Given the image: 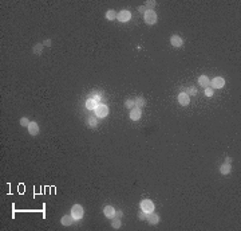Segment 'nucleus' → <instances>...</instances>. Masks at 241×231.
<instances>
[{
	"label": "nucleus",
	"mask_w": 241,
	"mask_h": 231,
	"mask_svg": "<svg viewBox=\"0 0 241 231\" xmlns=\"http://www.w3.org/2000/svg\"><path fill=\"white\" fill-rule=\"evenodd\" d=\"M43 44H44V46H47V47H50V46H51V40H50V39L44 40V42H43Z\"/></svg>",
	"instance_id": "c756f323"
},
{
	"label": "nucleus",
	"mask_w": 241,
	"mask_h": 231,
	"mask_svg": "<svg viewBox=\"0 0 241 231\" xmlns=\"http://www.w3.org/2000/svg\"><path fill=\"white\" fill-rule=\"evenodd\" d=\"M143 20H145L146 24H155L157 23V13H155L154 10H147L145 13H143Z\"/></svg>",
	"instance_id": "f257e3e1"
},
{
	"label": "nucleus",
	"mask_w": 241,
	"mask_h": 231,
	"mask_svg": "<svg viewBox=\"0 0 241 231\" xmlns=\"http://www.w3.org/2000/svg\"><path fill=\"white\" fill-rule=\"evenodd\" d=\"M225 163H226V164H231V163H232V159H231V157H226V159H225Z\"/></svg>",
	"instance_id": "2f4dec72"
},
{
	"label": "nucleus",
	"mask_w": 241,
	"mask_h": 231,
	"mask_svg": "<svg viewBox=\"0 0 241 231\" xmlns=\"http://www.w3.org/2000/svg\"><path fill=\"white\" fill-rule=\"evenodd\" d=\"M185 93L188 94V95H189V94H193V95H196V94H197V89H196L194 86H190V87H188V89L185 90Z\"/></svg>",
	"instance_id": "5701e85b"
},
{
	"label": "nucleus",
	"mask_w": 241,
	"mask_h": 231,
	"mask_svg": "<svg viewBox=\"0 0 241 231\" xmlns=\"http://www.w3.org/2000/svg\"><path fill=\"white\" fill-rule=\"evenodd\" d=\"M205 95H206V97H212V95H213V89H212L210 86L205 87Z\"/></svg>",
	"instance_id": "393cba45"
},
{
	"label": "nucleus",
	"mask_w": 241,
	"mask_h": 231,
	"mask_svg": "<svg viewBox=\"0 0 241 231\" xmlns=\"http://www.w3.org/2000/svg\"><path fill=\"white\" fill-rule=\"evenodd\" d=\"M198 84L201 85L202 87H208L209 84H210V79H209L206 75H200V77H198Z\"/></svg>",
	"instance_id": "4468645a"
},
{
	"label": "nucleus",
	"mask_w": 241,
	"mask_h": 231,
	"mask_svg": "<svg viewBox=\"0 0 241 231\" xmlns=\"http://www.w3.org/2000/svg\"><path fill=\"white\" fill-rule=\"evenodd\" d=\"M96 106H98V102L94 101L93 98H89V100L86 101V107L87 109H90V110H95Z\"/></svg>",
	"instance_id": "2eb2a0df"
},
{
	"label": "nucleus",
	"mask_w": 241,
	"mask_h": 231,
	"mask_svg": "<svg viewBox=\"0 0 241 231\" xmlns=\"http://www.w3.org/2000/svg\"><path fill=\"white\" fill-rule=\"evenodd\" d=\"M20 125H22V126H27V128H28V125H30L28 118H27V117H22V118H20Z\"/></svg>",
	"instance_id": "b1692460"
},
{
	"label": "nucleus",
	"mask_w": 241,
	"mask_h": 231,
	"mask_svg": "<svg viewBox=\"0 0 241 231\" xmlns=\"http://www.w3.org/2000/svg\"><path fill=\"white\" fill-rule=\"evenodd\" d=\"M93 100L96 101V102H99V100H101V95H99V94H95V95L93 97Z\"/></svg>",
	"instance_id": "7c9ffc66"
},
{
	"label": "nucleus",
	"mask_w": 241,
	"mask_h": 231,
	"mask_svg": "<svg viewBox=\"0 0 241 231\" xmlns=\"http://www.w3.org/2000/svg\"><path fill=\"white\" fill-rule=\"evenodd\" d=\"M109 114V107L105 104H98V106L95 107V116L98 118H105Z\"/></svg>",
	"instance_id": "7ed1b4c3"
},
{
	"label": "nucleus",
	"mask_w": 241,
	"mask_h": 231,
	"mask_svg": "<svg viewBox=\"0 0 241 231\" xmlns=\"http://www.w3.org/2000/svg\"><path fill=\"white\" fill-rule=\"evenodd\" d=\"M225 85V79L222 77H216L213 78V79L210 81V84H209V86L214 90V89H221V87H224Z\"/></svg>",
	"instance_id": "39448f33"
},
{
	"label": "nucleus",
	"mask_w": 241,
	"mask_h": 231,
	"mask_svg": "<svg viewBox=\"0 0 241 231\" xmlns=\"http://www.w3.org/2000/svg\"><path fill=\"white\" fill-rule=\"evenodd\" d=\"M178 102H180V105H182V106H188V105L190 104V98H189V95L185 93V91H182V93L178 94Z\"/></svg>",
	"instance_id": "1a4fd4ad"
},
{
	"label": "nucleus",
	"mask_w": 241,
	"mask_h": 231,
	"mask_svg": "<svg viewBox=\"0 0 241 231\" xmlns=\"http://www.w3.org/2000/svg\"><path fill=\"white\" fill-rule=\"evenodd\" d=\"M71 215L75 220H79V219L83 218L85 215V211H83V207L80 204H74L73 208H71Z\"/></svg>",
	"instance_id": "f03ea898"
},
{
	"label": "nucleus",
	"mask_w": 241,
	"mask_h": 231,
	"mask_svg": "<svg viewBox=\"0 0 241 231\" xmlns=\"http://www.w3.org/2000/svg\"><path fill=\"white\" fill-rule=\"evenodd\" d=\"M155 1L154 0H147V1H146V4H145V7H155Z\"/></svg>",
	"instance_id": "bb28decb"
},
{
	"label": "nucleus",
	"mask_w": 241,
	"mask_h": 231,
	"mask_svg": "<svg viewBox=\"0 0 241 231\" xmlns=\"http://www.w3.org/2000/svg\"><path fill=\"white\" fill-rule=\"evenodd\" d=\"M106 19H109V20H114V19H117V12H115L114 10L107 11V12H106Z\"/></svg>",
	"instance_id": "6ab92c4d"
},
{
	"label": "nucleus",
	"mask_w": 241,
	"mask_h": 231,
	"mask_svg": "<svg viewBox=\"0 0 241 231\" xmlns=\"http://www.w3.org/2000/svg\"><path fill=\"white\" fill-rule=\"evenodd\" d=\"M136 106V104H134V100H126L125 101V107H127V109H130V110H131L133 107Z\"/></svg>",
	"instance_id": "412c9836"
},
{
	"label": "nucleus",
	"mask_w": 241,
	"mask_h": 231,
	"mask_svg": "<svg viewBox=\"0 0 241 231\" xmlns=\"http://www.w3.org/2000/svg\"><path fill=\"white\" fill-rule=\"evenodd\" d=\"M43 46L44 44H40V43L35 44V47H34V53H36L38 55H40V54H42V50H43Z\"/></svg>",
	"instance_id": "4be33fe9"
},
{
	"label": "nucleus",
	"mask_w": 241,
	"mask_h": 231,
	"mask_svg": "<svg viewBox=\"0 0 241 231\" xmlns=\"http://www.w3.org/2000/svg\"><path fill=\"white\" fill-rule=\"evenodd\" d=\"M170 43H172L173 47H181L182 44H184V40H182V38L178 37V35H173V37L170 38Z\"/></svg>",
	"instance_id": "f8f14e48"
},
{
	"label": "nucleus",
	"mask_w": 241,
	"mask_h": 231,
	"mask_svg": "<svg viewBox=\"0 0 241 231\" xmlns=\"http://www.w3.org/2000/svg\"><path fill=\"white\" fill-rule=\"evenodd\" d=\"M74 220H75V219L73 218V215H64V216H62V219H60V223H62L63 226H71L74 223Z\"/></svg>",
	"instance_id": "ddd939ff"
},
{
	"label": "nucleus",
	"mask_w": 241,
	"mask_h": 231,
	"mask_svg": "<svg viewBox=\"0 0 241 231\" xmlns=\"http://www.w3.org/2000/svg\"><path fill=\"white\" fill-rule=\"evenodd\" d=\"M138 11H139V12H141V13H145L147 10H146V7H145V6H141V7H139V8H138Z\"/></svg>",
	"instance_id": "c85d7f7f"
},
{
	"label": "nucleus",
	"mask_w": 241,
	"mask_h": 231,
	"mask_svg": "<svg viewBox=\"0 0 241 231\" xmlns=\"http://www.w3.org/2000/svg\"><path fill=\"white\" fill-rule=\"evenodd\" d=\"M139 206H141V210H142V211H145L146 214H149V212H153V211L155 210L154 203H153L152 200H149V199H145V200H142L141 203H139Z\"/></svg>",
	"instance_id": "20e7f679"
},
{
	"label": "nucleus",
	"mask_w": 241,
	"mask_h": 231,
	"mask_svg": "<svg viewBox=\"0 0 241 231\" xmlns=\"http://www.w3.org/2000/svg\"><path fill=\"white\" fill-rule=\"evenodd\" d=\"M122 215H123V212L122 211H115V215H114V218H122Z\"/></svg>",
	"instance_id": "cd10ccee"
},
{
	"label": "nucleus",
	"mask_w": 241,
	"mask_h": 231,
	"mask_svg": "<svg viewBox=\"0 0 241 231\" xmlns=\"http://www.w3.org/2000/svg\"><path fill=\"white\" fill-rule=\"evenodd\" d=\"M87 125L94 129V128L98 125V117H89L87 118Z\"/></svg>",
	"instance_id": "f3484780"
},
{
	"label": "nucleus",
	"mask_w": 241,
	"mask_h": 231,
	"mask_svg": "<svg viewBox=\"0 0 241 231\" xmlns=\"http://www.w3.org/2000/svg\"><path fill=\"white\" fill-rule=\"evenodd\" d=\"M117 19H118L119 22H122V23H126V22H129V20L131 19V12L127 10H122L121 12L117 13Z\"/></svg>",
	"instance_id": "423d86ee"
},
{
	"label": "nucleus",
	"mask_w": 241,
	"mask_h": 231,
	"mask_svg": "<svg viewBox=\"0 0 241 231\" xmlns=\"http://www.w3.org/2000/svg\"><path fill=\"white\" fill-rule=\"evenodd\" d=\"M138 219L139 220H146V212L141 210V211L138 212Z\"/></svg>",
	"instance_id": "a878e982"
},
{
	"label": "nucleus",
	"mask_w": 241,
	"mask_h": 231,
	"mask_svg": "<svg viewBox=\"0 0 241 231\" xmlns=\"http://www.w3.org/2000/svg\"><path fill=\"white\" fill-rule=\"evenodd\" d=\"M141 117H142V110H141V107L134 106L131 110H130V118H131L133 121H138Z\"/></svg>",
	"instance_id": "0eeeda50"
},
{
	"label": "nucleus",
	"mask_w": 241,
	"mask_h": 231,
	"mask_svg": "<svg viewBox=\"0 0 241 231\" xmlns=\"http://www.w3.org/2000/svg\"><path fill=\"white\" fill-rule=\"evenodd\" d=\"M134 104H136L137 107H143L146 104V101H145V98H142V97H137V98H134Z\"/></svg>",
	"instance_id": "a211bd4d"
},
{
	"label": "nucleus",
	"mask_w": 241,
	"mask_h": 231,
	"mask_svg": "<svg viewBox=\"0 0 241 231\" xmlns=\"http://www.w3.org/2000/svg\"><path fill=\"white\" fill-rule=\"evenodd\" d=\"M111 226H112V228H115V230L121 228V226H122V223H121V219H119V218H112Z\"/></svg>",
	"instance_id": "aec40b11"
},
{
	"label": "nucleus",
	"mask_w": 241,
	"mask_h": 231,
	"mask_svg": "<svg viewBox=\"0 0 241 231\" xmlns=\"http://www.w3.org/2000/svg\"><path fill=\"white\" fill-rule=\"evenodd\" d=\"M103 214H105L106 218L112 219L114 218V215H115V210H114L112 206H106V207L103 208Z\"/></svg>",
	"instance_id": "9b49d317"
},
{
	"label": "nucleus",
	"mask_w": 241,
	"mask_h": 231,
	"mask_svg": "<svg viewBox=\"0 0 241 231\" xmlns=\"http://www.w3.org/2000/svg\"><path fill=\"white\" fill-rule=\"evenodd\" d=\"M28 133L31 136H38L39 134V125H38V122H35V121L30 122V125H28Z\"/></svg>",
	"instance_id": "9d476101"
},
{
	"label": "nucleus",
	"mask_w": 241,
	"mask_h": 231,
	"mask_svg": "<svg viewBox=\"0 0 241 231\" xmlns=\"http://www.w3.org/2000/svg\"><path fill=\"white\" fill-rule=\"evenodd\" d=\"M146 220L149 222V225H158L159 223V216L155 214L154 211L146 214Z\"/></svg>",
	"instance_id": "6e6552de"
},
{
	"label": "nucleus",
	"mask_w": 241,
	"mask_h": 231,
	"mask_svg": "<svg viewBox=\"0 0 241 231\" xmlns=\"http://www.w3.org/2000/svg\"><path fill=\"white\" fill-rule=\"evenodd\" d=\"M231 171H232L231 164H226V163H224V164L220 167V172H221L222 175H229V173H231Z\"/></svg>",
	"instance_id": "dca6fc26"
}]
</instances>
